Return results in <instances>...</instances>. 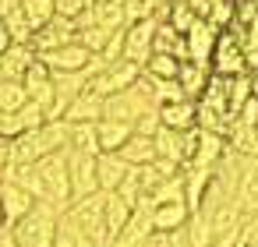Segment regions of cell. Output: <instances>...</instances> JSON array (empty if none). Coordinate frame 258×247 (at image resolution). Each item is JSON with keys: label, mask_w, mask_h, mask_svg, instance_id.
<instances>
[{"label": "cell", "mask_w": 258, "mask_h": 247, "mask_svg": "<svg viewBox=\"0 0 258 247\" xmlns=\"http://www.w3.org/2000/svg\"><path fill=\"white\" fill-rule=\"evenodd\" d=\"M22 85H25V92H29V103H36V106H43V110L53 106V74H50V67H46L43 60H32V64H29Z\"/></svg>", "instance_id": "obj_14"}, {"label": "cell", "mask_w": 258, "mask_h": 247, "mask_svg": "<svg viewBox=\"0 0 258 247\" xmlns=\"http://www.w3.org/2000/svg\"><path fill=\"white\" fill-rule=\"evenodd\" d=\"M53 247H92V243H89V236L82 233V226H78V222H75L68 212H60V215H57Z\"/></svg>", "instance_id": "obj_25"}, {"label": "cell", "mask_w": 258, "mask_h": 247, "mask_svg": "<svg viewBox=\"0 0 258 247\" xmlns=\"http://www.w3.org/2000/svg\"><path fill=\"white\" fill-rule=\"evenodd\" d=\"M177 71H180V60L170 57V53H152L145 60V67H142V74L145 78H156V81H173Z\"/></svg>", "instance_id": "obj_27"}, {"label": "cell", "mask_w": 258, "mask_h": 247, "mask_svg": "<svg viewBox=\"0 0 258 247\" xmlns=\"http://www.w3.org/2000/svg\"><path fill=\"white\" fill-rule=\"evenodd\" d=\"M127 219H131V205L120 201L117 194H106V198H103V222H106V236H110V243H113V236L124 229Z\"/></svg>", "instance_id": "obj_24"}, {"label": "cell", "mask_w": 258, "mask_h": 247, "mask_svg": "<svg viewBox=\"0 0 258 247\" xmlns=\"http://www.w3.org/2000/svg\"><path fill=\"white\" fill-rule=\"evenodd\" d=\"M209 78H212V71H209V64H195V60H180V71H177V85H180V92L195 103L202 92H205V85H209Z\"/></svg>", "instance_id": "obj_20"}, {"label": "cell", "mask_w": 258, "mask_h": 247, "mask_svg": "<svg viewBox=\"0 0 258 247\" xmlns=\"http://www.w3.org/2000/svg\"><path fill=\"white\" fill-rule=\"evenodd\" d=\"M216 39H219V29L209 25L205 18H198V22L184 32L187 60H195V64H209V60H212V50H216Z\"/></svg>", "instance_id": "obj_13"}, {"label": "cell", "mask_w": 258, "mask_h": 247, "mask_svg": "<svg viewBox=\"0 0 258 247\" xmlns=\"http://www.w3.org/2000/svg\"><path fill=\"white\" fill-rule=\"evenodd\" d=\"M110 194H117V198H120V201H127L131 208H135V205L145 198V194H142V184H138V173H135V170H131V173L120 180V187H117V191H110Z\"/></svg>", "instance_id": "obj_31"}, {"label": "cell", "mask_w": 258, "mask_h": 247, "mask_svg": "<svg viewBox=\"0 0 258 247\" xmlns=\"http://www.w3.org/2000/svg\"><path fill=\"white\" fill-rule=\"evenodd\" d=\"M75 36H78V25L71 22V18H60V15H53L46 25H39L36 32H32V50L36 53H50V50H57V46H68V43H75Z\"/></svg>", "instance_id": "obj_11"}, {"label": "cell", "mask_w": 258, "mask_h": 247, "mask_svg": "<svg viewBox=\"0 0 258 247\" xmlns=\"http://www.w3.org/2000/svg\"><path fill=\"white\" fill-rule=\"evenodd\" d=\"M29 103V92L22 81H0V113H18Z\"/></svg>", "instance_id": "obj_28"}, {"label": "cell", "mask_w": 258, "mask_h": 247, "mask_svg": "<svg viewBox=\"0 0 258 247\" xmlns=\"http://www.w3.org/2000/svg\"><path fill=\"white\" fill-rule=\"evenodd\" d=\"M32 170H36V180H39V201L53 205L57 212H68V205H71V184H68V155H64V152L43 155L39 162H32Z\"/></svg>", "instance_id": "obj_3"}, {"label": "cell", "mask_w": 258, "mask_h": 247, "mask_svg": "<svg viewBox=\"0 0 258 247\" xmlns=\"http://www.w3.org/2000/svg\"><path fill=\"white\" fill-rule=\"evenodd\" d=\"M156 18H145V22H135L124 29V60L135 64V67H145V60L152 57V36H156Z\"/></svg>", "instance_id": "obj_9"}, {"label": "cell", "mask_w": 258, "mask_h": 247, "mask_svg": "<svg viewBox=\"0 0 258 247\" xmlns=\"http://www.w3.org/2000/svg\"><path fill=\"white\" fill-rule=\"evenodd\" d=\"M117 155L127 162V166H149L152 159H156V145H152V138H145V134H131L120 148H117Z\"/></svg>", "instance_id": "obj_22"}, {"label": "cell", "mask_w": 258, "mask_h": 247, "mask_svg": "<svg viewBox=\"0 0 258 247\" xmlns=\"http://www.w3.org/2000/svg\"><path fill=\"white\" fill-rule=\"evenodd\" d=\"M110 29H99V25H85V29H78V36H75V43H82L92 57H99L103 53V46L110 43Z\"/></svg>", "instance_id": "obj_29"}, {"label": "cell", "mask_w": 258, "mask_h": 247, "mask_svg": "<svg viewBox=\"0 0 258 247\" xmlns=\"http://www.w3.org/2000/svg\"><path fill=\"white\" fill-rule=\"evenodd\" d=\"M68 120H46L43 127L36 131H25L18 134L15 141H8V162H39L43 155H53V152H64L68 148Z\"/></svg>", "instance_id": "obj_1"}, {"label": "cell", "mask_w": 258, "mask_h": 247, "mask_svg": "<svg viewBox=\"0 0 258 247\" xmlns=\"http://www.w3.org/2000/svg\"><path fill=\"white\" fill-rule=\"evenodd\" d=\"M36 205V198L29 191H22L18 184L0 180V215H4V226H15L22 215H29Z\"/></svg>", "instance_id": "obj_15"}, {"label": "cell", "mask_w": 258, "mask_h": 247, "mask_svg": "<svg viewBox=\"0 0 258 247\" xmlns=\"http://www.w3.org/2000/svg\"><path fill=\"white\" fill-rule=\"evenodd\" d=\"M209 71H212V74H219V78L247 74V67H244V46H240V39H237L230 29H226V32H219L216 50H212V60H209Z\"/></svg>", "instance_id": "obj_7"}, {"label": "cell", "mask_w": 258, "mask_h": 247, "mask_svg": "<svg viewBox=\"0 0 258 247\" xmlns=\"http://www.w3.org/2000/svg\"><path fill=\"white\" fill-rule=\"evenodd\" d=\"M103 191L82 198V201H71L68 205V215L82 226V233L89 236L92 247H110V236H106V222H103Z\"/></svg>", "instance_id": "obj_5"}, {"label": "cell", "mask_w": 258, "mask_h": 247, "mask_svg": "<svg viewBox=\"0 0 258 247\" xmlns=\"http://www.w3.org/2000/svg\"><path fill=\"white\" fill-rule=\"evenodd\" d=\"M36 60H43L53 74H71V71H85L92 64V53L82 43H68V46L50 50V53H36Z\"/></svg>", "instance_id": "obj_12"}, {"label": "cell", "mask_w": 258, "mask_h": 247, "mask_svg": "<svg viewBox=\"0 0 258 247\" xmlns=\"http://www.w3.org/2000/svg\"><path fill=\"white\" fill-rule=\"evenodd\" d=\"M135 134H145V138H152L156 131H159V106L156 110H149V113H142L138 120H135V127H131Z\"/></svg>", "instance_id": "obj_32"}, {"label": "cell", "mask_w": 258, "mask_h": 247, "mask_svg": "<svg viewBox=\"0 0 258 247\" xmlns=\"http://www.w3.org/2000/svg\"><path fill=\"white\" fill-rule=\"evenodd\" d=\"M131 134H135V131H131V124H120V120H96L99 152H117Z\"/></svg>", "instance_id": "obj_23"}, {"label": "cell", "mask_w": 258, "mask_h": 247, "mask_svg": "<svg viewBox=\"0 0 258 247\" xmlns=\"http://www.w3.org/2000/svg\"><path fill=\"white\" fill-rule=\"evenodd\" d=\"M191 219V208L184 201H166V205H152V233H173L184 229Z\"/></svg>", "instance_id": "obj_17"}, {"label": "cell", "mask_w": 258, "mask_h": 247, "mask_svg": "<svg viewBox=\"0 0 258 247\" xmlns=\"http://www.w3.org/2000/svg\"><path fill=\"white\" fill-rule=\"evenodd\" d=\"M68 155V184H71V201H82L89 194L99 191L96 184V155H85V152H75V148H64Z\"/></svg>", "instance_id": "obj_8"}, {"label": "cell", "mask_w": 258, "mask_h": 247, "mask_svg": "<svg viewBox=\"0 0 258 247\" xmlns=\"http://www.w3.org/2000/svg\"><path fill=\"white\" fill-rule=\"evenodd\" d=\"M149 236H152V201L142 198V201L131 208V219L124 222V229L113 236L110 247H142Z\"/></svg>", "instance_id": "obj_10"}, {"label": "cell", "mask_w": 258, "mask_h": 247, "mask_svg": "<svg viewBox=\"0 0 258 247\" xmlns=\"http://www.w3.org/2000/svg\"><path fill=\"white\" fill-rule=\"evenodd\" d=\"M247 247H258V236H254V240H251V243H247Z\"/></svg>", "instance_id": "obj_37"}, {"label": "cell", "mask_w": 258, "mask_h": 247, "mask_svg": "<svg viewBox=\"0 0 258 247\" xmlns=\"http://www.w3.org/2000/svg\"><path fill=\"white\" fill-rule=\"evenodd\" d=\"M64 120L68 124H96V120H103V96L85 89L82 96L71 99V106L64 110Z\"/></svg>", "instance_id": "obj_19"}, {"label": "cell", "mask_w": 258, "mask_h": 247, "mask_svg": "<svg viewBox=\"0 0 258 247\" xmlns=\"http://www.w3.org/2000/svg\"><path fill=\"white\" fill-rule=\"evenodd\" d=\"M149 110H156V96H152V81H149L145 74H142L131 89L113 92V96L103 99V120H120V124H131V127H135V120H138L142 113H149Z\"/></svg>", "instance_id": "obj_2"}, {"label": "cell", "mask_w": 258, "mask_h": 247, "mask_svg": "<svg viewBox=\"0 0 258 247\" xmlns=\"http://www.w3.org/2000/svg\"><path fill=\"white\" fill-rule=\"evenodd\" d=\"M233 124H244V127H258V99H247V103H244V106L237 110Z\"/></svg>", "instance_id": "obj_34"}, {"label": "cell", "mask_w": 258, "mask_h": 247, "mask_svg": "<svg viewBox=\"0 0 258 247\" xmlns=\"http://www.w3.org/2000/svg\"><path fill=\"white\" fill-rule=\"evenodd\" d=\"M32 60H36V50H32V46H18V43H15L11 50L0 53V81H22Z\"/></svg>", "instance_id": "obj_18"}, {"label": "cell", "mask_w": 258, "mask_h": 247, "mask_svg": "<svg viewBox=\"0 0 258 247\" xmlns=\"http://www.w3.org/2000/svg\"><path fill=\"white\" fill-rule=\"evenodd\" d=\"M22 11H25L29 25L39 29V25H46L53 18V0H22Z\"/></svg>", "instance_id": "obj_30"}, {"label": "cell", "mask_w": 258, "mask_h": 247, "mask_svg": "<svg viewBox=\"0 0 258 247\" xmlns=\"http://www.w3.org/2000/svg\"><path fill=\"white\" fill-rule=\"evenodd\" d=\"M131 170H135V166H127L117 152H99V155H96V184H99V191H103V194L117 191L120 180H124Z\"/></svg>", "instance_id": "obj_16"}, {"label": "cell", "mask_w": 258, "mask_h": 247, "mask_svg": "<svg viewBox=\"0 0 258 247\" xmlns=\"http://www.w3.org/2000/svg\"><path fill=\"white\" fill-rule=\"evenodd\" d=\"M142 78V67H135V64H127V60H113V64H103L92 78H89V92H96V96H113V92H124V89H131L135 81Z\"/></svg>", "instance_id": "obj_6"}, {"label": "cell", "mask_w": 258, "mask_h": 247, "mask_svg": "<svg viewBox=\"0 0 258 247\" xmlns=\"http://www.w3.org/2000/svg\"><path fill=\"white\" fill-rule=\"evenodd\" d=\"M68 148L85 152V155H99V138H96V124H68Z\"/></svg>", "instance_id": "obj_26"}, {"label": "cell", "mask_w": 258, "mask_h": 247, "mask_svg": "<svg viewBox=\"0 0 258 247\" xmlns=\"http://www.w3.org/2000/svg\"><path fill=\"white\" fill-rule=\"evenodd\" d=\"M57 208L46 205V201H36L29 215H22L11 229L15 243L18 247H53V233H57Z\"/></svg>", "instance_id": "obj_4"}, {"label": "cell", "mask_w": 258, "mask_h": 247, "mask_svg": "<svg viewBox=\"0 0 258 247\" xmlns=\"http://www.w3.org/2000/svg\"><path fill=\"white\" fill-rule=\"evenodd\" d=\"M159 127H170V131H195V103L191 99H180V103H166L159 106Z\"/></svg>", "instance_id": "obj_21"}, {"label": "cell", "mask_w": 258, "mask_h": 247, "mask_svg": "<svg viewBox=\"0 0 258 247\" xmlns=\"http://www.w3.org/2000/svg\"><path fill=\"white\" fill-rule=\"evenodd\" d=\"M11 46H15V43H11V36H8L4 29H0V53H4V50H11Z\"/></svg>", "instance_id": "obj_36"}, {"label": "cell", "mask_w": 258, "mask_h": 247, "mask_svg": "<svg viewBox=\"0 0 258 247\" xmlns=\"http://www.w3.org/2000/svg\"><path fill=\"white\" fill-rule=\"evenodd\" d=\"M89 8V0H53V15H60V18H78L82 11Z\"/></svg>", "instance_id": "obj_33"}, {"label": "cell", "mask_w": 258, "mask_h": 247, "mask_svg": "<svg viewBox=\"0 0 258 247\" xmlns=\"http://www.w3.org/2000/svg\"><path fill=\"white\" fill-rule=\"evenodd\" d=\"M247 85H251V99H258V71H247Z\"/></svg>", "instance_id": "obj_35"}]
</instances>
